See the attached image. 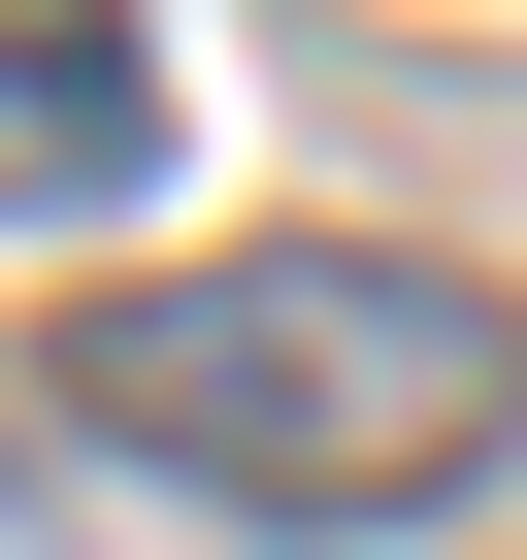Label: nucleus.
Masks as SVG:
<instances>
[{
	"label": "nucleus",
	"instance_id": "nucleus-1",
	"mask_svg": "<svg viewBox=\"0 0 527 560\" xmlns=\"http://www.w3.org/2000/svg\"><path fill=\"white\" fill-rule=\"evenodd\" d=\"M67 429L231 494V527H396V494H461L527 429V330L461 264H396V231H231V264L67 298Z\"/></svg>",
	"mask_w": 527,
	"mask_h": 560
},
{
	"label": "nucleus",
	"instance_id": "nucleus-2",
	"mask_svg": "<svg viewBox=\"0 0 527 560\" xmlns=\"http://www.w3.org/2000/svg\"><path fill=\"white\" fill-rule=\"evenodd\" d=\"M165 165V67H132V0H0V198L34 231H99Z\"/></svg>",
	"mask_w": 527,
	"mask_h": 560
}]
</instances>
